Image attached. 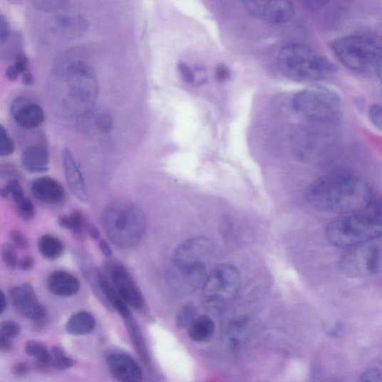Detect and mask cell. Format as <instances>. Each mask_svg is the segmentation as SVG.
Instances as JSON below:
<instances>
[{
  "label": "cell",
  "instance_id": "6da1fadb",
  "mask_svg": "<svg viewBox=\"0 0 382 382\" xmlns=\"http://www.w3.org/2000/svg\"><path fill=\"white\" fill-rule=\"evenodd\" d=\"M374 198L371 183L346 170L324 175L310 185L307 192L308 202L315 210L343 216L363 211Z\"/></svg>",
  "mask_w": 382,
  "mask_h": 382
},
{
  "label": "cell",
  "instance_id": "7a4b0ae2",
  "mask_svg": "<svg viewBox=\"0 0 382 382\" xmlns=\"http://www.w3.org/2000/svg\"><path fill=\"white\" fill-rule=\"evenodd\" d=\"M101 222L109 240L121 249L136 246L147 230L145 213L138 205L128 201H118L106 206L101 215Z\"/></svg>",
  "mask_w": 382,
  "mask_h": 382
},
{
  "label": "cell",
  "instance_id": "3957f363",
  "mask_svg": "<svg viewBox=\"0 0 382 382\" xmlns=\"http://www.w3.org/2000/svg\"><path fill=\"white\" fill-rule=\"evenodd\" d=\"M277 63L282 74L296 82L320 81L337 71L328 58L299 44L282 47Z\"/></svg>",
  "mask_w": 382,
  "mask_h": 382
},
{
  "label": "cell",
  "instance_id": "277c9868",
  "mask_svg": "<svg viewBox=\"0 0 382 382\" xmlns=\"http://www.w3.org/2000/svg\"><path fill=\"white\" fill-rule=\"evenodd\" d=\"M380 236H382V216L366 210L333 220L326 229L328 242L346 249Z\"/></svg>",
  "mask_w": 382,
  "mask_h": 382
},
{
  "label": "cell",
  "instance_id": "5b68a950",
  "mask_svg": "<svg viewBox=\"0 0 382 382\" xmlns=\"http://www.w3.org/2000/svg\"><path fill=\"white\" fill-rule=\"evenodd\" d=\"M293 107L299 116L315 124L334 123L344 111L340 94L324 86H312L297 93Z\"/></svg>",
  "mask_w": 382,
  "mask_h": 382
},
{
  "label": "cell",
  "instance_id": "8992f818",
  "mask_svg": "<svg viewBox=\"0 0 382 382\" xmlns=\"http://www.w3.org/2000/svg\"><path fill=\"white\" fill-rule=\"evenodd\" d=\"M332 50L343 65L354 71L376 68L382 57V41L369 35H353L333 43Z\"/></svg>",
  "mask_w": 382,
  "mask_h": 382
},
{
  "label": "cell",
  "instance_id": "52a82bcc",
  "mask_svg": "<svg viewBox=\"0 0 382 382\" xmlns=\"http://www.w3.org/2000/svg\"><path fill=\"white\" fill-rule=\"evenodd\" d=\"M346 277L363 279L382 274V236L346 249L338 264Z\"/></svg>",
  "mask_w": 382,
  "mask_h": 382
},
{
  "label": "cell",
  "instance_id": "ba28073f",
  "mask_svg": "<svg viewBox=\"0 0 382 382\" xmlns=\"http://www.w3.org/2000/svg\"><path fill=\"white\" fill-rule=\"evenodd\" d=\"M241 286V276L231 264H220L207 277L202 286L205 298L211 301H224L232 298Z\"/></svg>",
  "mask_w": 382,
  "mask_h": 382
},
{
  "label": "cell",
  "instance_id": "9c48e42d",
  "mask_svg": "<svg viewBox=\"0 0 382 382\" xmlns=\"http://www.w3.org/2000/svg\"><path fill=\"white\" fill-rule=\"evenodd\" d=\"M213 252L209 238L197 237L183 242L175 251L172 266L187 269H206Z\"/></svg>",
  "mask_w": 382,
  "mask_h": 382
},
{
  "label": "cell",
  "instance_id": "30bf717a",
  "mask_svg": "<svg viewBox=\"0 0 382 382\" xmlns=\"http://www.w3.org/2000/svg\"><path fill=\"white\" fill-rule=\"evenodd\" d=\"M105 268L108 279L127 306L135 310L145 306V297L128 270L123 264L111 262L106 264Z\"/></svg>",
  "mask_w": 382,
  "mask_h": 382
},
{
  "label": "cell",
  "instance_id": "8fae6325",
  "mask_svg": "<svg viewBox=\"0 0 382 382\" xmlns=\"http://www.w3.org/2000/svg\"><path fill=\"white\" fill-rule=\"evenodd\" d=\"M246 11L257 19L272 24L288 22L294 17L295 9L289 1H262L247 0L242 2Z\"/></svg>",
  "mask_w": 382,
  "mask_h": 382
},
{
  "label": "cell",
  "instance_id": "7c38bea8",
  "mask_svg": "<svg viewBox=\"0 0 382 382\" xmlns=\"http://www.w3.org/2000/svg\"><path fill=\"white\" fill-rule=\"evenodd\" d=\"M9 296L14 308L31 321H39L46 316V310L37 299L35 291L29 284L14 286Z\"/></svg>",
  "mask_w": 382,
  "mask_h": 382
},
{
  "label": "cell",
  "instance_id": "4fadbf2b",
  "mask_svg": "<svg viewBox=\"0 0 382 382\" xmlns=\"http://www.w3.org/2000/svg\"><path fill=\"white\" fill-rule=\"evenodd\" d=\"M69 88L71 97L82 101L91 100L97 91L93 71L83 62L73 66L69 74Z\"/></svg>",
  "mask_w": 382,
  "mask_h": 382
},
{
  "label": "cell",
  "instance_id": "5bb4252c",
  "mask_svg": "<svg viewBox=\"0 0 382 382\" xmlns=\"http://www.w3.org/2000/svg\"><path fill=\"white\" fill-rule=\"evenodd\" d=\"M207 277L206 269H193L171 266L167 279L172 290L181 294H188L202 286Z\"/></svg>",
  "mask_w": 382,
  "mask_h": 382
},
{
  "label": "cell",
  "instance_id": "9a60e30c",
  "mask_svg": "<svg viewBox=\"0 0 382 382\" xmlns=\"http://www.w3.org/2000/svg\"><path fill=\"white\" fill-rule=\"evenodd\" d=\"M111 373L119 382H142L143 373L138 363L130 356L114 353L107 358Z\"/></svg>",
  "mask_w": 382,
  "mask_h": 382
},
{
  "label": "cell",
  "instance_id": "2e32d148",
  "mask_svg": "<svg viewBox=\"0 0 382 382\" xmlns=\"http://www.w3.org/2000/svg\"><path fill=\"white\" fill-rule=\"evenodd\" d=\"M63 169L67 183L72 194L83 202L88 200V191L83 177L71 152L66 148L62 153Z\"/></svg>",
  "mask_w": 382,
  "mask_h": 382
},
{
  "label": "cell",
  "instance_id": "e0dca14e",
  "mask_svg": "<svg viewBox=\"0 0 382 382\" xmlns=\"http://www.w3.org/2000/svg\"><path fill=\"white\" fill-rule=\"evenodd\" d=\"M11 108L15 121L24 129H36L44 120L43 109L35 103L18 99L14 102Z\"/></svg>",
  "mask_w": 382,
  "mask_h": 382
},
{
  "label": "cell",
  "instance_id": "ac0fdd59",
  "mask_svg": "<svg viewBox=\"0 0 382 382\" xmlns=\"http://www.w3.org/2000/svg\"><path fill=\"white\" fill-rule=\"evenodd\" d=\"M31 190L37 200L46 204H59L66 197L63 186L56 180L48 177L34 180Z\"/></svg>",
  "mask_w": 382,
  "mask_h": 382
},
{
  "label": "cell",
  "instance_id": "d6986e66",
  "mask_svg": "<svg viewBox=\"0 0 382 382\" xmlns=\"http://www.w3.org/2000/svg\"><path fill=\"white\" fill-rule=\"evenodd\" d=\"M113 309L117 310L122 316L137 353L143 361L148 363V355L146 345L145 341H143L138 324L131 313L129 306L119 297L115 301Z\"/></svg>",
  "mask_w": 382,
  "mask_h": 382
},
{
  "label": "cell",
  "instance_id": "ffe728a7",
  "mask_svg": "<svg viewBox=\"0 0 382 382\" xmlns=\"http://www.w3.org/2000/svg\"><path fill=\"white\" fill-rule=\"evenodd\" d=\"M46 286L52 294L61 297L74 296L81 289L78 279L66 272H53L46 279Z\"/></svg>",
  "mask_w": 382,
  "mask_h": 382
},
{
  "label": "cell",
  "instance_id": "44dd1931",
  "mask_svg": "<svg viewBox=\"0 0 382 382\" xmlns=\"http://www.w3.org/2000/svg\"><path fill=\"white\" fill-rule=\"evenodd\" d=\"M21 164L26 171L31 173L46 172L49 168V154L43 146H30L22 153Z\"/></svg>",
  "mask_w": 382,
  "mask_h": 382
},
{
  "label": "cell",
  "instance_id": "7402d4cb",
  "mask_svg": "<svg viewBox=\"0 0 382 382\" xmlns=\"http://www.w3.org/2000/svg\"><path fill=\"white\" fill-rule=\"evenodd\" d=\"M53 24L60 36L70 38L82 36L87 29V24L84 19L71 16H57Z\"/></svg>",
  "mask_w": 382,
  "mask_h": 382
},
{
  "label": "cell",
  "instance_id": "603a6c76",
  "mask_svg": "<svg viewBox=\"0 0 382 382\" xmlns=\"http://www.w3.org/2000/svg\"><path fill=\"white\" fill-rule=\"evenodd\" d=\"M215 331L214 321L208 316H200L188 326L189 338L198 343L211 339Z\"/></svg>",
  "mask_w": 382,
  "mask_h": 382
},
{
  "label": "cell",
  "instance_id": "cb8c5ba5",
  "mask_svg": "<svg viewBox=\"0 0 382 382\" xmlns=\"http://www.w3.org/2000/svg\"><path fill=\"white\" fill-rule=\"evenodd\" d=\"M95 326L96 321L91 313L79 311L70 317L66 329L73 336H83V334L91 333Z\"/></svg>",
  "mask_w": 382,
  "mask_h": 382
},
{
  "label": "cell",
  "instance_id": "d4e9b609",
  "mask_svg": "<svg viewBox=\"0 0 382 382\" xmlns=\"http://www.w3.org/2000/svg\"><path fill=\"white\" fill-rule=\"evenodd\" d=\"M38 247L41 256L51 261L60 258L65 252V246L60 239L51 234L43 235L40 238Z\"/></svg>",
  "mask_w": 382,
  "mask_h": 382
},
{
  "label": "cell",
  "instance_id": "484cf974",
  "mask_svg": "<svg viewBox=\"0 0 382 382\" xmlns=\"http://www.w3.org/2000/svg\"><path fill=\"white\" fill-rule=\"evenodd\" d=\"M25 351L27 355L36 360L40 368L52 367L51 353L44 344L37 341H29L26 344Z\"/></svg>",
  "mask_w": 382,
  "mask_h": 382
},
{
  "label": "cell",
  "instance_id": "4316f807",
  "mask_svg": "<svg viewBox=\"0 0 382 382\" xmlns=\"http://www.w3.org/2000/svg\"><path fill=\"white\" fill-rule=\"evenodd\" d=\"M21 327L19 324L7 321L0 326V347L3 351H9L11 348V341L17 337L21 333Z\"/></svg>",
  "mask_w": 382,
  "mask_h": 382
},
{
  "label": "cell",
  "instance_id": "83f0119b",
  "mask_svg": "<svg viewBox=\"0 0 382 382\" xmlns=\"http://www.w3.org/2000/svg\"><path fill=\"white\" fill-rule=\"evenodd\" d=\"M178 70L183 81L191 85L202 84L206 81L205 78L200 77V73L202 74L200 68H192L187 65L185 62H180L178 65Z\"/></svg>",
  "mask_w": 382,
  "mask_h": 382
},
{
  "label": "cell",
  "instance_id": "f1b7e54d",
  "mask_svg": "<svg viewBox=\"0 0 382 382\" xmlns=\"http://www.w3.org/2000/svg\"><path fill=\"white\" fill-rule=\"evenodd\" d=\"M52 357V367L60 370L66 371L72 367L73 361L63 350L58 346H54L51 350Z\"/></svg>",
  "mask_w": 382,
  "mask_h": 382
},
{
  "label": "cell",
  "instance_id": "f546056e",
  "mask_svg": "<svg viewBox=\"0 0 382 382\" xmlns=\"http://www.w3.org/2000/svg\"><path fill=\"white\" fill-rule=\"evenodd\" d=\"M69 229L79 240L84 238V232L87 220L79 210H74L69 216Z\"/></svg>",
  "mask_w": 382,
  "mask_h": 382
},
{
  "label": "cell",
  "instance_id": "4dcf8cb0",
  "mask_svg": "<svg viewBox=\"0 0 382 382\" xmlns=\"http://www.w3.org/2000/svg\"><path fill=\"white\" fill-rule=\"evenodd\" d=\"M14 210L16 214L23 220L28 221L36 216L34 204L26 197L14 203Z\"/></svg>",
  "mask_w": 382,
  "mask_h": 382
},
{
  "label": "cell",
  "instance_id": "1f68e13d",
  "mask_svg": "<svg viewBox=\"0 0 382 382\" xmlns=\"http://www.w3.org/2000/svg\"><path fill=\"white\" fill-rule=\"evenodd\" d=\"M1 195L4 198L10 197L14 203L25 197L23 187L17 180H9L2 189Z\"/></svg>",
  "mask_w": 382,
  "mask_h": 382
},
{
  "label": "cell",
  "instance_id": "d6a6232c",
  "mask_svg": "<svg viewBox=\"0 0 382 382\" xmlns=\"http://www.w3.org/2000/svg\"><path fill=\"white\" fill-rule=\"evenodd\" d=\"M196 309L193 306L186 305L182 308L177 316V325L180 328L189 326L195 320Z\"/></svg>",
  "mask_w": 382,
  "mask_h": 382
},
{
  "label": "cell",
  "instance_id": "836d02e7",
  "mask_svg": "<svg viewBox=\"0 0 382 382\" xmlns=\"http://www.w3.org/2000/svg\"><path fill=\"white\" fill-rule=\"evenodd\" d=\"M15 145L3 125L0 126V155L8 156L14 151Z\"/></svg>",
  "mask_w": 382,
  "mask_h": 382
},
{
  "label": "cell",
  "instance_id": "e575fe53",
  "mask_svg": "<svg viewBox=\"0 0 382 382\" xmlns=\"http://www.w3.org/2000/svg\"><path fill=\"white\" fill-rule=\"evenodd\" d=\"M15 247L9 244H6L2 248V257L4 264L10 269H14L19 265L17 252Z\"/></svg>",
  "mask_w": 382,
  "mask_h": 382
},
{
  "label": "cell",
  "instance_id": "d590c367",
  "mask_svg": "<svg viewBox=\"0 0 382 382\" xmlns=\"http://www.w3.org/2000/svg\"><path fill=\"white\" fill-rule=\"evenodd\" d=\"M34 6L38 10L43 11H53L65 8L67 2L62 0H41V1H33Z\"/></svg>",
  "mask_w": 382,
  "mask_h": 382
},
{
  "label": "cell",
  "instance_id": "8d00e7d4",
  "mask_svg": "<svg viewBox=\"0 0 382 382\" xmlns=\"http://www.w3.org/2000/svg\"><path fill=\"white\" fill-rule=\"evenodd\" d=\"M358 382H382V369L373 368L363 371Z\"/></svg>",
  "mask_w": 382,
  "mask_h": 382
},
{
  "label": "cell",
  "instance_id": "74e56055",
  "mask_svg": "<svg viewBox=\"0 0 382 382\" xmlns=\"http://www.w3.org/2000/svg\"><path fill=\"white\" fill-rule=\"evenodd\" d=\"M10 237L15 247L20 249H27L29 248V244L28 239L20 230H12Z\"/></svg>",
  "mask_w": 382,
  "mask_h": 382
},
{
  "label": "cell",
  "instance_id": "f35d334b",
  "mask_svg": "<svg viewBox=\"0 0 382 382\" xmlns=\"http://www.w3.org/2000/svg\"><path fill=\"white\" fill-rule=\"evenodd\" d=\"M369 118L372 123L382 130V105L375 104L369 109Z\"/></svg>",
  "mask_w": 382,
  "mask_h": 382
},
{
  "label": "cell",
  "instance_id": "ab89813d",
  "mask_svg": "<svg viewBox=\"0 0 382 382\" xmlns=\"http://www.w3.org/2000/svg\"><path fill=\"white\" fill-rule=\"evenodd\" d=\"M28 58L24 54H21L16 59L14 66L19 75L24 74L27 71Z\"/></svg>",
  "mask_w": 382,
  "mask_h": 382
},
{
  "label": "cell",
  "instance_id": "60d3db41",
  "mask_svg": "<svg viewBox=\"0 0 382 382\" xmlns=\"http://www.w3.org/2000/svg\"><path fill=\"white\" fill-rule=\"evenodd\" d=\"M9 35V27L7 20L3 14H0V41L4 42Z\"/></svg>",
  "mask_w": 382,
  "mask_h": 382
},
{
  "label": "cell",
  "instance_id": "b9f144b4",
  "mask_svg": "<svg viewBox=\"0 0 382 382\" xmlns=\"http://www.w3.org/2000/svg\"><path fill=\"white\" fill-rule=\"evenodd\" d=\"M35 265V260L31 257H24L19 263V267L24 272H28L33 269Z\"/></svg>",
  "mask_w": 382,
  "mask_h": 382
},
{
  "label": "cell",
  "instance_id": "7bdbcfd3",
  "mask_svg": "<svg viewBox=\"0 0 382 382\" xmlns=\"http://www.w3.org/2000/svg\"><path fill=\"white\" fill-rule=\"evenodd\" d=\"M216 78L219 82H225L229 77V71L224 66H219L215 72Z\"/></svg>",
  "mask_w": 382,
  "mask_h": 382
},
{
  "label": "cell",
  "instance_id": "ee69618b",
  "mask_svg": "<svg viewBox=\"0 0 382 382\" xmlns=\"http://www.w3.org/2000/svg\"><path fill=\"white\" fill-rule=\"evenodd\" d=\"M29 371V365L26 363L22 362L15 365L14 373L16 376H25Z\"/></svg>",
  "mask_w": 382,
  "mask_h": 382
},
{
  "label": "cell",
  "instance_id": "f6af8a7d",
  "mask_svg": "<svg viewBox=\"0 0 382 382\" xmlns=\"http://www.w3.org/2000/svg\"><path fill=\"white\" fill-rule=\"evenodd\" d=\"M100 249L104 254V256L107 258H110L113 256V251L111 249L109 244L107 243L106 241L102 240L100 242L99 244Z\"/></svg>",
  "mask_w": 382,
  "mask_h": 382
},
{
  "label": "cell",
  "instance_id": "bcb514c9",
  "mask_svg": "<svg viewBox=\"0 0 382 382\" xmlns=\"http://www.w3.org/2000/svg\"><path fill=\"white\" fill-rule=\"evenodd\" d=\"M85 232H87L93 240H98L100 237V232L97 228L90 224L88 222L86 225Z\"/></svg>",
  "mask_w": 382,
  "mask_h": 382
},
{
  "label": "cell",
  "instance_id": "7dc6e473",
  "mask_svg": "<svg viewBox=\"0 0 382 382\" xmlns=\"http://www.w3.org/2000/svg\"><path fill=\"white\" fill-rule=\"evenodd\" d=\"M20 75L16 71L14 65L10 66L6 70V76L9 81H14L19 78Z\"/></svg>",
  "mask_w": 382,
  "mask_h": 382
},
{
  "label": "cell",
  "instance_id": "c3c4849f",
  "mask_svg": "<svg viewBox=\"0 0 382 382\" xmlns=\"http://www.w3.org/2000/svg\"><path fill=\"white\" fill-rule=\"evenodd\" d=\"M58 225L63 229H69L70 219L69 216L61 215L58 219Z\"/></svg>",
  "mask_w": 382,
  "mask_h": 382
},
{
  "label": "cell",
  "instance_id": "681fc988",
  "mask_svg": "<svg viewBox=\"0 0 382 382\" xmlns=\"http://www.w3.org/2000/svg\"><path fill=\"white\" fill-rule=\"evenodd\" d=\"M22 81L26 86L33 85L34 83V77L30 72L26 71L23 74Z\"/></svg>",
  "mask_w": 382,
  "mask_h": 382
},
{
  "label": "cell",
  "instance_id": "f907efd6",
  "mask_svg": "<svg viewBox=\"0 0 382 382\" xmlns=\"http://www.w3.org/2000/svg\"><path fill=\"white\" fill-rule=\"evenodd\" d=\"M7 307V301L3 291L0 294V314H3Z\"/></svg>",
  "mask_w": 382,
  "mask_h": 382
},
{
  "label": "cell",
  "instance_id": "816d5d0a",
  "mask_svg": "<svg viewBox=\"0 0 382 382\" xmlns=\"http://www.w3.org/2000/svg\"><path fill=\"white\" fill-rule=\"evenodd\" d=\"M376 69L377 71V73H378V76L379 77L380 81L382 83V57L380 59V61H379V62L378 63V66H377Z\"/></svg>",
  "mask_w": 382,
  "mask_h": 382
}]
</instances>
